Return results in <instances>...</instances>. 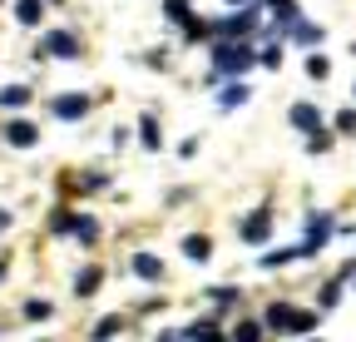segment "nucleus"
Wrapping results in <instances>:
<instances>
[{
	"label": "nucleus",
	"instance_id": "nucleus-1",
	"mask_svg": "<svg viewBox=\"0 0 356 342\" xmlns=\"http://www.w3.org/2000/svg\"><path fill=\"white\" fill-rule=\"evenodd\" d=\"M312 322H317V313H302V308H267V327H277V332H312Z\"/></svg>",
	"mask_w": 356,
	"mask_h": 342
},
{
	"label": "nucleus",
	"instance_id": "nucleus-2",
	"mask_svg": "<svg viewBox=\"0 0 356 342\" xmlns=\"http://www.w3.org/2000/svg\"><path fill=\"white\" fill-rule=\"evenodd\" d=\"M248 65H252V55H248L243 45H218V75H222V70H228V75H243Z\"/></svg>",
	"mask_w": 356,
	"mask_h": 342
},
{
	"label": "nucleus",
	"instance_id": "nucleus-3",
	"mask_svg": "<svg viewBox=\"0 0 356 342\" xmlns=\"http://www.w3.org/2000/svg\"><path fill=\"white\" fill-rule=\"evenodd\" d=\"M327 238H332V219H327V213H312V228H307V238H302V253H317Z\"/></svg>",
	"mask_w": 356,
	"mask_h": 342
},
{
	"label": "nucleus",
	"instance_id": "nucleus-4",
	"mask_svg": "<svg viewBox=\"0 0 356 342\" xmlns=\"http://www.w3.org/2000/svg\"><path fill=\"white\" fill-rule=\"evenodd\" d=\"M243 238H248V243H262V238H273V213H267V208H257L252 219L243 224Z\"/></svg>",
	"mask_w": 356,
	"mask_h": 342
},
{
	"label": "nucleus",
	"instance_id": "nucleus-5",
	"mask_svg": "<svg viewBox=\"0 0 356 342\" xmlns=\"http://www.w3.org/2000/svg\"><path fill=\"white\" fill-rule=\"evenodd\" d=\"M84 109H89L84 95H60V100H55V114H60V119H84Z\"/></svg>",
	"mask_w": 356,
	"mask_h": 342
},
{
	"label": "nucleus",
	"instance_id": "nucleus-6",
	"mask_svg": "<svg viewBox=\"0 0 356 342\" xmlns=\"http://www.w3.org/2000/svg\"><path fill=\"white\" fill-rule=\"evenodd\" d=\"M134 273L149 278V283H159V278H163V263H159V258H149V253H139V258H134Z\"/></svg>",
	"mask_w": 356,
	"mask_h": 342
},
{
	"label": "nucleus",
	"instance_id": "nucleus-7",
	"mask_svg": "<svg viewBox=\"0 0 356 342\" xmlns=\"http://www.w3.org/2000/svg\"><path fill=\"white\" fill-rule=\"evenodd\" d=\"M44 50H50V55H74V50H79V45H74V40H70V35H65V30H55V35H50V40H44Z\"/></svg>",
	"mask_w": 356,
	"mask_h": 342
},
{
	"label": "nucleus",
	"instance_id": "nucleus-8",
	"mask_svg": "<svg viewBox=\"0 0 356 342\" xmlns=\"http://www.w3.org/2000/svg\"><path fill=\"white\" fill-rule=\"evenodd\" d=\"M292 124H297V130H317V124H322V114L312 109V104H297V109H292Z\"/></svg>",
	"mask_w": 356,
	"mask_h": 342
},
{
	"label": "nucleus",
	"instance_id": "nucleus-9",
	"mask_svg": "<svg viewBox=\"0 0 356 342\" xmlns=\"http://www.w3.org/2000/svg\"><path fill=\"white\" fill-rule=\"evenodd\" d=\"M25 100H30L25 84H10V90H0V104H6V109H15V104H25Z\"/></svg>",
	"mask_w": 356,
	"mask_h": 342
},
{
	"label": "nucleus",
	"instance_id": "nucleus-10",
	"mask_svg": "<svg viewBox=\"0 0 356 342\" xmlns=\"http://www.w3.org/2000/svg\"><path fill=\"white\" fill-rule=\"evenodd\" d=\"M10 144H35V124H10Z\"/></svg>",
	"mask_w": 356,
	"mask_h": 342
},
{
	"label": "nucleus",
	"instance_id": "nucleus-11",
	"mask_svg": "<svg viewBox=\"0 0 356 342\" xmlns=\"http://www.w3.org/2000/svg\"><path fill=\"white\" fill-rule=\"evenodd\" d=\"M50 313H55V308H50V303H44V297H35V303H25V318H30V322H44V318H50Z\"/></svg>",
	"mask_w": 356,
	"mask_h": 342
},
{
	"label": "nucleus",
	"instance_id": "nucleus-12",
	"mask_svg": "<svg viewBox=\"0 0 356 342\" xmlns=\"http://www.w3.org/2000/svg\"><path fill=\"white\" fill-rule=\"evenodd\" d=\"M317 40H322V25H297V45H317Z\"/></svg>",
	"mask_w": 356,
	"mask_h": 342
},
{
	"label": "nucleus",
	"instance_id": "nucleus-13",
	"mask_svg": "<svg viewBox=\"0 0 356 342\" xmlns=\"http://www.w3.org/2000/svg\"><path fill=\"white\" fill-rule=\"evenodd\" d=\"M248 100V90H243V84H233V90H222V109H238Z\"/></svg>",
	"mask_w": 356,
	"mask_h": 342
},
{
	"label": "nucleus",
	"instance_id": "nucleus-14",
	"mask_svg": "<svg viewBox=\"0 0 356 342\" xmlns=\"http://www.w3.org/2000/svg\"><path fill=\"white\" fill-rule=\"evenodd\" d=\"M163 10H168V20H193V15H188V0H168Z\"/></svg>",
	"mask_w": 356,
	"mask_h": 342
},
{
	"label": "nucleus",
	"instance_id": "nucleus-15",
	"mask_svg": "<svg viewBox=\"0 0 356 342\" xmlns=\"http://www.w3.org/2000/svg\"><path fill=\"white\" fill-rule=\"evenodd\" d=\"M20 20H25V25L40 20V0H20Z\"/></svg>",
	"mask_w": 356,
	"mask_h": 342
},
{
	"label": "nucleus",
	"instance_id": "nucleus-16",
	"mask_svg": "<svg viewBox=\"0 0 356 342\" xmlns=\"http://www.w3.org/2000/svg\"><path fill=\"white\" fill-rule=\"evenodd\" d=\"M184 253H188V258H208V238H188Z\"/></svg>",
	"mask_w": 356,
	"mask_h": 342
},
{
	"label": "nucleus",
	"instance_id": "nucleus-17",
	"mask_svg": "<svg viewBox=\"0 0 356 342\" xmlns=\"http://www.w3.org/2000/svg\"><path fill=\"white\" fill-rule=\"evenodd\" d=\"M99 288V268H84V278H79V293H95Z\"/></svg>",
	"mask_w": 356,
	"mask_h": 342
},
{
	"label": "nucleus",
	"instance_id": "nucleus-18",
	"mask_svg": "<svg viewBox=\"0 0 356 342\" xmlns=\"http://www.w3.org/2000/svg\"><path fill=\"white\" fill-rule=\"evenodd\" d=\"M233 342H257V322H243V327H238V337H233Z\"/></svg>",
	"mask_w": 356,
	"mask_h": 342
},
{
	"label": "nucleus",
	"instance_id": "nucleus-19",
	"mask_svg": "<svg viewBox=\"0 0 356 342\" xmlns=\"http://www.w3.org/2000/svg\"><path fill=\"white\" fill-rule=\"evenodd\" d=\"M144 144H149V149L159 144V124H154V119H144Z\"/></svg>",
	"mask_w": 356,
	"mask_h": 342
},
{
	"label": "nucleus",
	"instance_id": "nucleus-20",
	"mask_svg": "<svg viewBox=\"0 0 356 342\" xmlns=\"http://www.w3.org/2000/svg\"><path fill=\"white\" fill-rule=\"evenodd\" d=\"M6 228H10V213H6V208H0V233H6Z\"/></svg>",
	"mask_w": 356,
	"mask_h": 342
},
{
	"label": "nucleus",
	"instance_id": "nucleus-21",
	"mask_svg": "<svg viewBox=\"0 0 356 342\" xmlns=\"http://www.w3.org/2000/svg\"><path fill=\"white\" fill-rule=\"evenodd\" d=\"M0 278H6V263H0Z\"/></svg>",
	"mask_w": 356,
	"mask_h": 342
}]
</instances>
